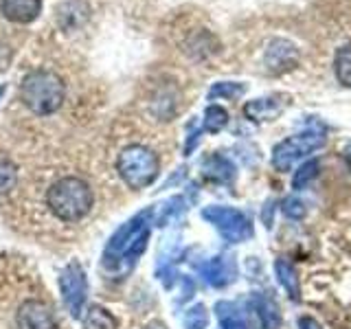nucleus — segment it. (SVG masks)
Segmentation results:
<instances>
[{"label": "nucleus", "instance_id": "obj_1", "mask_svg": "<svg viewBox=\"0 0 351 329\" xmlns=\"http://www.w3.org/2000/svg\"><path fill=\"white\" fill-rule=\"evenodd\" d=\"M152 217H154L152 208L141 211L132 219H128V222L110 237L108 246L104 250V257H101L104 259L101 263L108 272H117L121 268L125 272L132 270V266H134L138 257L147 248V241L152 235Z\"/></svg>", "mask_w": 351, "mask_h": 329}, {"label": "nucleus", "instance_id": "obj_2", "mask_svg": "<svg viewBox=\"0 0 351 329\" xmlns=\"http://www.w3.org/2000/svg\"><path fill=\"white\" fill-rule=\"evenodd\" d=\"M95 204V193L90 184L77 175H64L55 180L47 191L49 211L62 222H80Z\"/></svg>", "mask_w": 351, "mask_h": 329}, {"label": "nucleus", "instance_id": "obj_3", "mask_svg": "<svg viewBox=\"0 0 351 329\" xmlns=\"http://www.w3.org/2000/svg\"><path fill=\"white\" fill-rule=\"evenodd\" d=\"M20 99L33 114L49 117V114H55L64 106L66 84L58 73L38 69L22 80Z\"/></svg>", "mask_w": 351, "mask_h": 329}, {"label": "nucleus", "instance_id": "obj_4", "mask_svg": "<svg viewBox=\"0 0 351 329\" xmlns=\"http://www.w3.org/2000/svg\"><path fill=\"white\" fill-rule=\"evenodd\" d=\"M117 171L130 189H147L158 178L160 162L158 156L145 145H128L117 158Z\"/></svg>", "mask_w": 351, "mask_h": 329}, {"label": "nucleus", "instance_id": "obj_5", "mask_svg": "<svg viewBox=\"0 0 351 329\" xmlns=\"http://www.w3.org/2000/svg\"><path fill=\"white\" fill-rule=\"evenodd\" d=\"M327 143L325 132L307 130L301 134L288 136L272 149V167L277 171H290L299 160L307 158L310 154L318 151Z\"/></svg>", "mask_w": 351, "mask_h": 329}, {"label": "nucleus", "instance_id": "obj_6", "mask_svg": "<svg viewBox=\"0 0 351 329\" xmlns=\"http://www.w3.org/2000/svg\"><path fill=\"white\" fill-rule=\"evenodd\" d=\"M202 217L230 244H241V241H248L252 237L250 217L239 208L213 204L202 208Z\"/></svg>", "mask_w": 351, "mask_h": 329}, {"label": "nucleus", "instance_id": "obj_7", "mask_svg": "<svg viewBox=\"0 0 351 329\" xmlns=\"http://www.w3.org/2000/svg\"><path fill=\"white\" fill-rule=\"evenodd\" d=\"M60 292L66 310L71 312L73 318H82L84 314V305L88 299V277L86 270L82 268L80 261H71L69 266L64 268L62 277H60Z\"/></svg>", "mask_w": 351, "mask_h": 329}, {"label": "nucleus", "instance_id": "obj_8", "mask_svg": "<svg viewBox=\"0 0 351 329\" xmlns=\"http://www.w3.org/2000/svg\"><path fill=\"white\" fill-rule=\"evenodd\" d=\"M16 325L18 329H58V318L44 301L29 299L18 307Z\"/></svg>", "mask_w": 351, "mask_h": 329}, {"label": "nucleus", "instance_id": "obj_9", "mask_svg": "<svg viewBox=\"0 0 351 329\" xmlns=\"http://www.w3.org/2000/svg\"><path fill=\"white\" fill-rule=\"evenodd\" d=\"M200 272L208 285H213V288H226L237 277V263L230 255H217L206 259L200 266Z\"/></svg>", "mask_w": 351, "mask_h": 329}, {"label": "nucleus", "instance_id": "obj_10", "mask_svg": "<svg viewBox=\"0 0 351 329\" xmlns=\"http://www.w3.org/2000/svg\"><path fill=\"white\" fill-rule=\"evenodd\" d=\"M0 11L9 22L31 25L42 14V0H0Z\"/></svg>", "mask_w": 351, "mask_h": 329}, {"label": "nucleus", "instance_id": "obj_11", "mask_svg": "<svg viewBox=\"0 0 351 329\" xmlns=\"http://www.w3.org/2000/svg\"><path fill=\"white\" fill-rule=\"evenodd\" d=\"M285 97L281 95H270V97H263V99H252L244 106V117L250 119V121H272L277 119L283 110H285Z\"/></svg>", "mask_w": 351, "mask_h": 329}, {"label": "nucleus", "instance_id": "obj_12", "mask_svg": "<svg viewBox=\"0 0 351 329\" xmlns=\"http://www.w3.org/2000/svg\"><path fill=\"white\" fill-rule=\"evenodd\" d=\"M252 310L257 312L259 316V323L263 329H281L283 325V318H281V310L277 301L272 299L270 294H263V292H255L250 299Z\"/></svg>", "mask_w": 351, "mask_h": 329}, {"label": "nucleus", "instance_id": "obj_13", "mask_svg": "<svg viewBox=\"0 0 351 329\" xmlns=\"http://www.w3.org/2000/svg\"><path fill=\"white\" fill-rule=\"evenodd\" d=\"M296 62V49L288 40H274L266 51V64L272 73H281L285 69H292Z\"/></svg>", "mask_w": 351, "mask_h": 329}, {"label": "nucleus", "instance_id": "obj_14", "mask_svg": "<svg viewBox=\"0 0 351 329\" xmlns=\"http://www.w3.org/2000/svg\"><path fill=\"white\" fill-rule=\"evenodd\" d=\"M274 274H277V281L281 283V288L288 292L290 299L301 301V283H299V272H296L294 263L279 257L274 261Z\"/></svg>", "mask_w": 351, "mask_h": 329}, {"label": "nucleus", "instance_id": "obj_15", "mask_svg": "<svg viewBox=\"0 0 351 329\" xmlns=\"http://www.w3.org/2000/svg\"><path fill=\"white\" fill-rule=\"evenodd\" d=\"M82 327L84 329H119L117 316L106 310L101 305H90L82 314Z\"/></svg>", "mask_w": 351, "mask_h": 329}, {"label": "nucleus", "instance_id": "obj_16", "mask_svg": "<svg viewBox=\"0 0 351 329\" xmlns=\"http://www.w3.org/2000/svg\"><path fill=\"white\" fill-rule=\"evenodd\" d=\"M215 314L222 329H250L246 316L241 314V310L235 303H230V301L215 303Z\"/></svg>", "mask_w": 351, "mask_h": 329}, {"label": "nucleus", "instance_id": "obj_17", "mask_svg": "<svg viewBox=\"0 0 351 329\" xmlns=\"http://www.w3.org/2000/svg\"><path fill=\"white\" fill-rule=\"evenodd\" d=\"M204 173L208 175L211 180H217V182H233L235 178V167L233 162L224 156H211L204 160Z\"/></svg>", "mask_w": 351, "mask_h": 329}, {"label": "nucleus", "instance_id": "obj_18", "mask_svg": "<svg viewBox=\"0 0 351 329\" xmlns=\"http://www.w3.org/2000/svg\"><path fill=\"white\" fill-rule=\"evenodd\" d=\"M228 125V112L222 106H208L204 110V123L202 130L208 132V134H217Z\"/></svg>", "mask_w": 351, "mask_h": 329}, {"label": "nucleus", "instance_id": "obj_19", "mask_svg": "<svg viewBox=\"0 0 351 329\" xmlns=\"http://www.w3.org/2000/svg\"><path fill=\"white\" fill-rule=\"evenodd\" d=\"M334 73L345 88H351V44L340 47L334 60Z\"/></svg>", "mask_w": 351, "mask_h": 329}, {"label": "nucleus", "instance_id": "obj_20", "mask_svg": "<svg viewBox=\"0 0 351 329\" xmlns=\"http://www.w3.org/2000/svg\"><path fill=\"white\" fill-rule=\"evenodd\" d=\"M18 182V167L9 158H0V195H7Z\"/></svg>", "mask_w": 351, "mask_h": 329}, {"label": "nucleus", "instance_id": "obj_21", "mask_svg": "<svg viewBox=\"0 0 351 329\" xmlns=\"http://www.w3.org/2000/svg\"><path fill=\"white\" fill-rule=\"evenodd\" d=\"M246 93L244 84L237 82H219L208 90V99H237Z\"/></svg>", "mask_w": 351, "mask_h": 329}, {"label": "nucleus", "instance_id": "obj_22", "mask_svg": "<svg viewBox=\"0 0 351 329\" xmlns=\"http://www.w3.org/2000/svg\"><path fill=\"white\" fill-rule=\"evenodd\" d=\"M208 325V312L202 303L191 305L184 314V329H206Z\"/></svg>", "mask_w": 351, "mask_h": 329}, {"label": "nucleus", "instance_id": "obj_23", "mask_svg": "<svg viewBox=\"0 0 351 329\" xmlns=\"http://www.w3.org/2000/svg\"><path fill=\"white\" fill-rule=\"evenodd\" d=\"M316 173H318V162H316V160L305 162L303 167H299V171L294 173V178H292V186H294L296 191L305 189V186H307V184H310V182L316 178Z\"/></svg>", "mask_w": 351, "mask_h": 329}, {"label": "nucleus", "instance_id": "obj_24", "mask_svg": "<svg viewBox=\"0 0 351 329\" xmlns=\"http://www.w3.org/2000/svg\"><path fill=\"white\" fill-rule=\"evenodd\" d=\"M281 211H283L285 217H290V219H303L307 215V206H305V202L301 200V197L290 195V197H285V200L281 202Z\"/></svg>", "mask_w": 351, "mask_h": 329}, {"label": "nucleus", "instance_id": "obj_25", "mask_svg": "<svg viewBox=\"0 0 351 329\" xmlns=\"http://www.w3.org/2000/svg\"><path fill=\"white\" fill-rule=\"evenodd\" d=\"M299 329H321V325H318L314 318H307L303 316L301 321H299Z\"/></svg>", "mask_w": 351, "mask_h": 329}, {"label": "nucleus", "instance_id": "obj_26", "mask_svg": "<svg viewBox=\"0 0 351 329\" xmlns=\"http://www.w3.org/2000/svg\"><path fill=\"white\" fill-rule=\"evenodd\" d=\"M143 329H167V327H165L160 321H152V323H147V325L143 327Z\"/></svg>", "mask_w": 351, "mask_h": 329}, {"label": "nucleus", "instance_id": "obj_27", "mask_svg": "<svg viewBox=\"0 0 351 329\" xmlns=\"http://www.w3.org/2000/svg\"><path fill=\"white\" fill-rule=\"evenodd\" d=\"M345 160H347V164H349V169H351V143L345 147Z\"/></svg>", "mask_w": 351, "mask_h": 329}]
</instances>
